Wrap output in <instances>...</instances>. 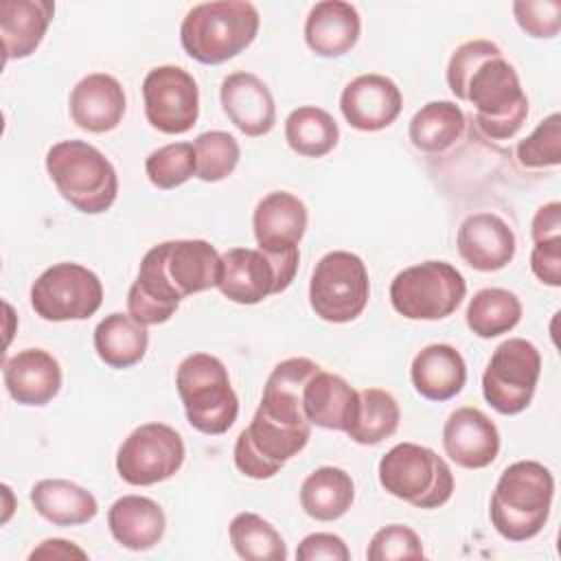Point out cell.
<instances>
[{
	"label": "cell",
	"instance_id": "6da1fadb",
	"mask_svg": "<svg viewBox=\"0 0 561 561\" xmlns=\"http://www.w3.org/2000/svg\"><path fill=\"white\" fill-rule=\"evenodd\" d=\"M447 85L476 110V127L491 140L513 138L528 116V99L517 70L491 39L462 42L449 57Z\"/></svg>",
	"mask_w": 561,
	"mask_h": 561
},
{
	"label": "cell",
	"instance_id": "7a4b0ae2",
	"mask_svg": "<svg viewBox=\"0 0 561 561\" xmlns=\"http://www.w3.org/2000/svg\"><path fill=\"white\" fill-rule=\"evenodd\" d=\"M221 254L204 239H178L145 252L127 291V313L145 327L162 324L182 298L217 287Z\"/></svg>",
	"mask_w": 561,
	"mask_h": 561
},
{
	"label": "cell",
	"instance_id": "3957f363",
	"mask_svg": "<svg viewBox=\"0 0 561 561\" xmlns=\"http://www.w3.org/2000/svg\"><path fill=\"white\" fill-rule=\"evenodd\" d=\"M554 497V478L537 460H517L508 465L491 495L489 517L495 533L508 541H528L537 537L548 517Z\"/></svg>",
	"mask_w": 561,
	"mask_h": 561
},
{
	"label": "cell",
	"instance_id": "277c9868",
	"mask_svg": "<svg viewBox=\"0 0 561 561\" xmlns=\"http://www.w3.org/2000/svg\"><path fill=\"white\" fill-rule=\"evenodd\" d=\"M259 24L261 15L248 0L199 2L186 11L180 42L191 59L219 66L254 42Z\"/></svg>",
	"mask_w": 561,
	"mask_h": 561
},
{
	"label": "cell",
	"instance_id": "5b68a950",
	"mask_svg": "<svg viewBox=\"0 0 561 561\" xmlns=\"http://www.w3.org/2000/svg\"><path fill=\"white\" fill-rule=\"evenodd\" d=\"M46 171L57 193L79 213H105L118 195L116 169L85 140L55 142L46 153Z\"/></svg>",
	"mask_w": 561,
	"mask_h": 561
},
{
	"label": "cell",
	"instance_id": "8992f818",
	"mask_svg": "<svg viewBox=\"0 0 561 561\" xmlns=\"http://www.w3.org/2000/svg\"><path fill=\"white\" fill-rule=\"evenodd\" d=\"M175 388L186 421L202 434H226L239 414V397L224 362L210 353L186 355L175 373Z\"/></svg>",
	"mask_w": 561,
	"mask_h": 561
},
{
	"label": "cell",
	"instance_id": "52a82bcc",
	"mask_svg": "<svg viewBox=\"0 0 561 561\" xmlns=\"http://www.w3.org/2000/svg\"><path fill=\"white\" fill-rule=\"evenodd\" d=\"M377 473L386 493L416 508H438L454 493V473L447 460L425 445H394L381 456Z\"/></svg>",
	"mask_w": 561,
	"mask_h": 561
},
{
	"label": "cell",
	"instance_id": "ba28073f",
	"mask_svg": "<svg viewBox=\"0 0 561 561\" xmlns=\"http://www.w3.org/2000/svg\"><path fill=\"white\" fill-rule=\"evenodd\" d=\"M300 263L298 248L261 250L232 248L221 254L217 289L237 305H256L267 296L285 291Z\"/></svg>",
	"mask_w": 561,
	"mask_h": 561
},
{
	"label": "cell",
	"instance_id": "9c48e42d",
	"mask_svg": "<svg viewBox=\"0 0 561 561\" xmlns=\"http://www.w3.org/2000/svg\"><path fill=\"white\" fill-rule=\"evenodd\" d=\"M465 296V276L447 261L410 265L390 283V302L408 320H443L460 307Z\"/></svg>",
	"mask_w": 561,
	"mask_h": 561
},
{
	"label": "cell",
	"instance_id": "30bf717a",
	"mask_svg": "<svg viewBox=\"0 0 561 561\" xmlns=\"http://www.w3.org/2000/svg\"><path fill=\"white\" fill-rule=\"evenodd\" d=\"M370 298L366 263L346 250L327 252L309 280V305L327 322L344 324L359 318Z\"/></svg>",
	"mask_w": 561,
	"mask_h": 561
},
{
	"label": "cell",
	"instance_id": "8fae6325",
	"mask_svg": "<svg viewBox=\"0 0 561 561\" xmlns=\"http://www.w3.org/2000/svg\"><path fill=\"white\" fill-rule=\"evenodd\" d=\"M539 375L537 346L524 337H508L493 351L482 373V394L495 412L519 414L530 405Z\"/></svg>",
	"mask_w": 561,
	"mask_h": 561
},
{
	"label": "cell",
	"instance_id": "7c38bea8",
	"mask_svg": "<svg viewBox=\"0 0 561 561\" xmlns=\"http://www.w3.org/2000/svg\"><path fill=\"white\" fill-rule=\"evenodd\" d=\"M103 302L101 278L79 263H55L31 285V307L48 322L88 320Z\"/></svg>",
	"mask_w": 561,
	"mask_h": 561
},
{
	"label": "cell",
	"instance_id": "4fadbf2b",
	"mask_svg": "<svg viewBox=\"0 0 561 561\" xmlns=\"http://www.w3.org/2000/svg\"><path fill=\"white\" fill-rule=\"evenodd\" d=\"M309 436L311 425H289L256 410L250 425L237 436L234 465L252 480H267L305 449Z\"/></svg>",
	"mask_w": 561,
	"mask_h": 561
},
{
	"label": "cell",
	"instance_id": "5bb4252c",
	"mask_svg": "<svg viewBox=\"0 0 561 561\" xmlns=\"http://www.w3.org/2000/svg\"><path fill=\"white\" fill-rule=\"evenodd\" d=\"M184 454V440L171 425L142 423L121 443L116 471L131 486H151L175 476Z\"/></svg>",
	"mask_w": 561,
	"mask_h": 561
},
{
	"label": "cell",
	"instance_id": "9a60e30c",
	"mask_svg": "<svg viewBox=\"0 0 561 561\" xmlns=\"http://www.w3.org/2000/svg\"><path fill=\"white\" fill-rule=\"evenodd\" d=\"M147 123L169 136L186 134L199 116V88L180 66H156L142 81Z\"/></svg>",
	"mask_w": 561,
	"mask_h": 561
},
{
	"label": "cell",
	"instance_id": "2e32d148",
	"mask_svg": "<svg viewBox=\"0 0 561 561\" xmlns=\"http://www.w3.org/2000/svg\"><path fill=\"white\" fill-rule=\"evenodd\" d=\"M403 107L399 85L379 72H366L346 83L340 96L344 121L359 131H379L390 127Z\"/></svg>",
	"mask_w": 561,
	"mask_h": 561
},
{
	"label": "cell",
	"instance_id": "e0dca14e",
	"mask_svg": "<svg viewBox=\"0 0 561 561\" xmlns=\"http://www.w3.org/2000/svg\"><path fill=\"white\" fill-rule=\"evenodd\" d=\"M443 449L462 469H484L497 458L500 432L482 410L465 405L447 416Z\"/></svg>",
	"mask_w": 561,
	"mask_h": 561
},
{
	"label": "cell",
	"instance_id": "ac0fdd59",
	"mask_svg": "<svg viewBox=\"0 0 561 561\" xmlns=\"http://www.w3.org/2000/svg\"><path fill=\"white\" fill-rule=\"evenodd\" d=\"M219 103L228 121L250 138L265 136L276 123L274 96L265 81L252 72L237 70L224 77Z\"/></svg>",
	"mask_w": 561,
	"mask_h": 561
},
{
	"label": "cell",
	"instance_id": "d6986e66",
	"mask_svg": "<svg viewBox=\"0 0 561 561\" xmlns=\"http://www.w3.org/2000/svg\"><path fill=\"white\" fill-rule=\"evenodd\" d=\"M456 248L460 259L478 272H497L515 256V232L495 213H473L462 219Z\"/></svg>",
	"mask_w": 561,
	"mask_h": 561
},
{
	"label": "cell",
	"instance_id": "ffe728a7",
	"mask_svg": "<svg viewBox=\"0 0 561 561\" xmlns=\"http://www.w3.org/2000/svg\"><path fill=\"white\" fill-rule=\"evenodd\" d=\"M72 123L90 134H105L118 127L125 116L127 99L121 81L107 72L85 75L68 99Z\"/></svg>",
	"mask_w": 561,
	"mask_h": 561
},
{
	"label": "cell",
	"instance_id": "44dd1931",
	"mask_svg": "<svg viewBox=\"0 0 561 561\" xmlns=\"http://www.w3.org/2000/svg\"><path fill=\"white\" fill-rule=\"evenodd\" d=\"M7 392L20 405L39 408L61 390L59 362L44 348H24L2 364Z\"/></svg>",
	"mask_w": 561,
	"mask_h": 561
},
{
	"label": "cell",
	"instance_id": "7402d4cb",
	"mask_svg": "<svg viewBox=\"0 0 561 561\" xmlns=\"http://www.w3.org/2000/svg\"><path fill=\"white\" fill-rule=\"evenodd\" d=\"M309 213L305 202L287 191L267 193L254 208L252 228L261 250L298 248L305 237Z\"/></svg>",
	"mask_w": 561,
	"mask_h": 561
},
{
	"label": "cell",
	"instance_id": "603a6c76",
	"mask_svg": "<svg viewBox=\"0 0 561 561\" xmlns=\"http://www.w3.org/2000/svg\"><path fill=\"white\" fill-rule=\"evenodd\" d=\"M362 18L351 2H316L305 20V42L318 57H342L359 39Z\"/></svg>",
	"mask_w": 561,
	"mask_h": 561
},
{
	"label": "cell",
	"instance_id": "cb8c5ba5",
	"mask_svg": "<svg viewBox=\"0 0 561 561\" xmlns=\"http://www.w3.org/2000/svg\"><path fill=\"white\" fill-rule=\"evenodd\" d=\"M302 408L311 425L346 432L357 416L359 390L344 377L320 368L302 390Z\"/></svg>",
	"mask_w": 561,
	"mask_h": 561
},
{
	"label": "cell",
	"instance_id": "d4e9b609",
	"mask_svg": "<svg viewBox=\"0 0 561 561\" xmlns=\"http://www.w3.org/2000/svg\"><path fill=\"white\" fill-rule=\"evenodd\" d=\"M410 379L423 399L443 403L465 388L467 364L451 344H427L414 355Z\"/></svg>",
	"mask_w": 561,
	"mask_h": 561
},
{
	"label": "cell",
	"instance_id": "484cf974",
	"mask_svg": "<svg viewBox=\"0 0 561 561\" xmlns=\"http://www.w3.org/2000/svg\"><path fill=\"white\" fill-rule=\"evenodd\" d=\"M55 15L50 0H2L0 2V35L4 61L33 55Z\"/></svg>",
	"mask_w": 561,
	"mask_h": 561
},
{
	"label": "cell",
	"instance_id": "4316f807",
	"mask_svg": "<svg viewBox=\"0 0 561 561\" xmlns=\"http://www.w3.org/2000/svg\"><path fill=\"white\" fill-rule=\"evenodd\" d=\"M107 528L123 548L142 552L160 543L167 517L162 506L151 497L123 495L107 511Z\"/></svg>",
	"mask_w": 561,
	"mask_h": 561
},
{
	"label": "cell",
	"instance_id": "83f0119b",
	"mask_svg": "<svg viewBox=\"0 0 561 561\" xmlns=\"http://www.w3.org/2000/svg\"><path fill=\"white\" fill-rule=\"evenodd\" d=\"M28 497L33 508L55 526H81L99 513V502L88 489L61 478L35 482Z\"/></svg>",
	"mask_w": 561,
	"mask_h": 561
},
{
	"label": "cell",
	"instance_id": "f1b7e54d",
	"mask_svg": "<svg viewBox=\"0 0 561 561\" xmlns=\"http://www.w3.org/2000/svg\"><path fill=\"white\" fill-rule=\"evenodd\" d=\"M94 351L110 368L136 366L149 346L147 327L134 320L129 313H110L94 329Z\"/></svg>",
	"mask_w": 561,
	"mask_h": 561
},
{
	"label": "cell",
	"instance_id": "f546056e",
	"mask_svg": "<svg viewBox=\"0 0 561 561\" xmlns=\"http://www.w3.org/2000/svg\"><path fill=\"white\" fill-rule=\"evenodd\" d=\"M353 500V478L340 467H318L300 484V506L316 522L340 519Z\"/></svg>",
	"mask_w": 561,
	"mask_h": 561
},
{
	"label": "cell",
	"instance_id": "4dcf8cb0",
	"mask_svg": "<svg viewBox=\"0 0 561 561\" xmlns=\"http://www.w3.org/2000/svg\"><path fill=\"white\" fill-rule=\"evenodd\" d=\"M465 131V114L454 101H430L410 121V142L430 156L451 149Z\"/></svg>",
	"mask_w": 561,
	"mask_h": 561
},
{
	"label": "cell",
	"instance_id": "1f68e13d",
	"mask_svg": "<svg viewBox=\"0 0 561 561\" xmlns=\"http://www.w3.org/2000/svg\"><path fill=\"white\" fill-rule=\"evenodd\" d=\"M285 140L289 149L305 158H322L335 149L340 127L335 118L316 105H302L285 118Z\"/></svg>",
	"mask_w": 561,
	"mask_h": 561
},
{
	"label": "cell",
	"instance_id": "d6a6232c",
	"mask_svg": "<svg viewBox=\"0 0 561 561\" xmlns=\"http://www.w3.org/2000/svg\"><path fill=\"white\" fill-rule=\"evenodd\" d=\"M467 327L473 335L491 340L513 331L522 320L519 298L502 287H486L473 294L465 311Z\"/></svg>",
	"mask_w": 561,
	"mask_h": 561
},
{
	"label": "cell",
	"instance_id": "836d02e7",
	"mask_svg": "<svg viewBox=\"0 0 561 561\" xmlns=\"http://www.w3.org/2000/svg\"><path fill=\"white\" fill-rule=\"evenodd\" d=\"M401 421L397 399L381 388L359 390V408L346 436L357 445H379L390 438Z\"/></svg>",
	"mask_w": 561,
	"mask_h": 561
},
{
	"label": "cell",
	"instance_id": "e575fe53",
	"mask_svg": "<svg viewBox=\"0 0 561 561\" xmlns=\"http://www.w3.org/2000/svg\"><path fill=\"white\" fill-rule=\"evenodd\" d=\"M228 537L234 552L248 561H285L287 546L280 533L261 515L237 513L228 526Z\"/></svg>",
	"mask_w": 561,
	"mask_h": 561
},
{
	"label": "cell",
	"instance_id": "d590c367",
	"mask_svg": "<svg viewBox=\"0 0 561 561\" xmlns=\"http://www.w3.org/2000/svg\"><path fill=\"white\" fill-rule=\"evenodd\" d=\"M195 149V178L202 182H221L239 164L241 149L232 134L213 129L204 131L193 142Z\"/></svg>",
	"mask_w": 561,
	"mask_h": 561
},
{
	"label": "cell",
	"instance_id": "8d00e7d4",
	"mask_svg": "<svg viewBox=\"0 0 561 561\" xmlns=\"http://www.w3.org/2000/svg\"><path fill=\"white\" fill-rule=\"evenodd\" d=\"M149 182L160 191L182 186L195 175V149L193 142H169L151 151L145 160Z\"/></svg>",
	"mask_w": 561,
	"mask_h": 561
},
{
	"label": "cell",
	"instance_id": "74e56055",
	"mask_svg": "<svg viewBox=\"0 0 561 561\" xmlns=\"http://www.w3.org/2000/svg\"><path fill=\"white\" fill-rule=\"evenodd\" d=\"M517 162L526 169H546L561 162V116L552 112L533 134L517 142Z\"/></svg>",
	"mask_w": 561,
	"mask_h": 561
},
{
	"label": "cell",
	"instance_id": "f35d334b",
	"mask_svg": "<svg viewBox=\"0 0 561 561\" xmlns=\"http://www.w3.org/2000/svg\"><path fill=\"white\" fill-rule=\"evenodd\" d=\"M425 557L421 537L405 524H390L379 528L368 548V561H392V559H421Z\"/></svg>",
	"mask_w": 561,
	"mask_h": 561
},
{
	"label": "cell",
	"instance_id": "ab89813d",
	"mask_svg": "<svg viewBox=\"0 0 561 561\" xmlns=\"http://www.w3.org/2000/svg\"><path fill=\"white\" fill-rule=\"evenodd\" d=\"M513 15L517 26L537 39L557 37L561 28V2L559 0H515Z\"/></svg>",
	"mask_w": 561,
	"mask_h": 561
},
{
	"label": "cell",
	"instance_id": "60d3db41",
	"mask_svg": "<svg viewBox=\"0 0 561 561\" xmlns=\"http://www.w3.org/2000/svg\"><path fill=\"white\" fill-rule=\"evenodd\" d=\"M530 270L543 285H561V237L535 241L530 252Z\"/></svg>",
	"mask_w": 561,
	"mask_h": 561
},
{
	"label": "cell",
	"instance_id": "b9f144b4",
	"mask_svg": "<svg viewBox=\"0 0 561 561\" xmlns=\"http://www.w3.org/2000/svg\"><path fill=\"white\" fill-rule=\"evenodd\" d=\"M298 561H348L351 552L342 537L333 533H311L296 548Z\"/></svg>",
	"mask_w": 561,
	"mask_h": 561
},
{
	"label": "cell",
	"instance_id": "7bdbcfd3",
	"mask_svg": "<svg viewBox=\"0 0 561 561\" xmlns=\"http://www.w3.org/2000/svg\"><path fill=\"white\" fill-rule=\"evenodd\" d=\"M530 237L535 241L561 237V204L559 202H548L543 204L530 224Z\"/></svg>",
	"mask_w": 561,
	"mask_h": 561
},
{
	"label": "cell",
	"instance_id": "ee69618b",
	"mask_svg": "<svg viewBox=\"0 0 561 561\" xmlns=\"http://www.w3.org/2000/svg\"><path fill=\"white\" fill-rule=\"evenodd\" d=\"M31 561L35 559H88V552L81 550L77 543L66 541V539H44L31 554Z\"/></svg>",
	"mask_w": 561,
	"mask_h": 561
},
{
	"label": "cell",
	"instance_id": "f6af8a7d",
	"mask_svg": "<svg viewBox=\"0 0 561 561\" xmlns=\"http://www.w3.org/2000/svg\"><path fill=\"white\" fill-rule=\"evenodd\" d=\"M2 491H4V495H7V513H4V517H2V522H7V519H9V515H11V504H9V497H11V489L4 484V486H2Z\"/></svg>",
	"mask_w": 561,
	"mask_h": 561
}]
</instances>
